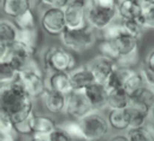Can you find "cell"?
<instances>
[{"instance_id":"15","label":"cell","mask_w":154,"mask_h":141,"mask_svg":"<svg viewBox=\"0 0 154 141\" xmlns=\"http://www.w3.org/2000/svg\"><path fill=\"white\" fill-rule=\"evenodd\" d=\"M42 99H43L45 108L50 113H52V114H60V113L65 112L66 100H68L66 95L57 93V91H55V90H52V89L46 87Z\"/></svg>"},{"instance_id":"16","label":"cell","mask_w":154,"mask_h":141,"mask_svg":"<svg viewBox=\"0 0 154 141\" xmlns=\"http://www.w3.org/2000/svg\"><path fill=\"white\" fill-rule=\"evenodd\" d=\"M131 104L149 114L154 106V88L147 84L143 85L131 97Z\"/></svg>"},{"instance_id":"3","label":"cell","mask_w":154,"mask_h":141,"mask_svg":"<svg viewBox=\"0 0 154 141\" xmlns=\"http://www.w3.org/2000/svg\"><path fill=\"white\" fill-rule=\"evenodd\" d=\"M43 63L50 72H70L76 66V58L65 48L51 46L44 52Z\"/></svg>"},{"instance_id":"40","label":"cell","mask_w":154,"mask_h":141,"mask_svg":"<svg viewBox=\"0 0 154 141\" xmlns=\"http://www.w3.org/2000/svg\"><path fill=\"white\" fill-rule=\"evenodd\" d=\"M0 141H19V134L16 129L7 133H0Z\"/></svg>"},{"instance_id":"9","label":"cell","mask_w":154,"mask_h":141,"mask_svg":"<svg viewBox=\"0 0 154 141\" xmlns=\"http://www.w3.org/2000/svg\"><path fill=\"white\" fill-rule=\"evenodd\" d=\"M93 112H95V109L85 97L83 91H72L68 95L65 113L70 120L79 121Z\"/></svg>"},{"instance_id":"13","label":"cell","mask_w":154,"mask_h":141,"mask_svg":"<svg viewBox=\"0 0 154 141\" xmlns=\"http://www.w3.org/2000/svg\"><path fill=\"white\" fill-rule=\"evenodd\" d=\"M70 80L74 91H84L89 85L95 83V77L88 65L75 68L70 72Z\"/></svg>"},{"instance_id":"34","label":"cell","mask_w":154,"mask_h":141,"mask_svg":"<svg viewBox=\"0 0 154 141\" xmlns=\"http://www.w3.org/2000/svg\"><path fill=\"white\" fill-rule=\"evenodd\" d=\"M125 31L123 25H122V20L120 19V21L114 20L108 27H106L102 32H103V39L113 40L115 39L119 35H121Z\"/></svg>"},{"instance_id":"46","label":"cell","mask_w":154,"mask_h":141,"mask_svg":"<svg viewBox=\"0 0 154 141\" xmlns=\"http://www.w3.org/2000/svg\"><path fill=\"white\" fill-rule=\"evenodd\" d=\"M29 141H49V139H48V136H45V135L33 134V135H31V139Z\"/></svg>"},{"instance_id":"2","label":"cell","mask_w":154,"mask_h":141,"mask_svg":"<svg viewBox=\"0 0 154 141\" xmlns=\"http://www.w3.org/2000/svg\"><path fill=\"white\" fill-rule=\"evenodd\" d=\"M62 45L71 52H83L96 43L94 29L89 25L83 29H65L59 36Z\"/></svg>"},{"instance_id":"45","label":"cell","mask_w":154,"mask_h":141,"mask_svg":"<svg viewBox=\"0 0 154 141\" xmlns=\"http://www.w3.org/2000/svg\"><path fill=\"white\" fill-rule=\"evenodd\" d=\"M137 1H139V4L142 6L143 10L154 6V0H137Z\"/></svg>"},{"instance_id":"22","label":"cell","mask_w":154,"mask_h":141,"mask_svg":"<svg viewBox=\"0 0 154 141\" xmlns=\"http://www.w3.org/2000/svg\"><path fill=\"white\" fill-rule=\"evenodd\" d=\"M133 71H134L133 68L119 65L114 70V72L110 75V77H109V80L107 81V83H106L107 89L108 90H112V89H123L126 82L129 78V76L133 74Z\"/></svg>"},{"instance_id":"12","label":"cell","mask_w":154,"mask_h":141,"mask_svg":"<svg viewBox=\"0 0 154 141\" xmlns=\"http://www.w3.org/2000/svg\"><path fill=\"white\" fill-rule=\"evenodd\" d=\"M89 69L91 70L95 81L98 83H103L106 84L107 81L109 80L110 75L114 72L116 68L119 66V64L116 63L115 60H110L108 57H104L102 55H98L95 58L89 62L88 64Z\"/></svg>"},{"instance_id":"25","label":"cell","mask_w":154,"mask_h":141,"mask_svg":"<svg viewBox=\"0 0 154 141\" xmlns=\"http://www.w3.org/2000/svg\"><path fill=\"white\" fill-rule=\"evenodd\" d=\"M127 135L131 141H154V123H146L141 127L129 128Z\"/></svg>"},{"instance_id":"39","label":"cell","mask_w":154,"mask_h":141,"mask_svg":"<svg viewBox=\"0 0 154 141\" xmlns=\"http://www.w3.org/2000/svg\"><path fill=\"white\" fill-rule=\"evenodd\" d=\"M69 0H40V5H45L48 7H58L64 8L68 5Z\"/></svg>"},{"instance_id":"11","label":"cell","mask_w":154,"mask_h":141,"mask_svg":"<svg viewBox=\"0 0 154 141\" xmlns=\"http://www.w3.org/2000/svg\"><path fill=\"white\" fill-rule=\"evenodd\" d=\"M35 55H36V49L17 40L14 44H12L8 48L7 60L11 62L20 71L24 68H26L32 60H33Z\"/></svg>"},{"instance_id":"29","label":"cell","mask_w":154,"mask_h":141,"mask_svg":"<svg viewBox=\"0 0 154 141\" xmlns=\"http://www.w3.org/2000/svg\"><path fill=\"white\" fill-rule=\"evenodd\" d=\"M122 25L123 29L127 33H129L131 36H133L136 39H141V37L145 35L146 32V27L141 20V17L137 19H131V20H122Z\"/></svg>"},{"instance_id":"27","label":"cell","mask_w":154,"mask_h":141,"mask_svg":"<svg viewBox=\"0 0 154 141\" xmlns=\"http://www.w3.org/2000/svg\"><path fill=\"white\" fill-rule=\"evenodd\" d=\"M126 112H127V116H128V121H129V128L141 127V126L146 124L149 119V114L147 112L139 109L137 107H134L132 104H129L126 108Z\"/></svg>"},{"instance_id":"26","label":"cell","mask_w":154,"mask_h":141,"mask_svg":"<svg viewBox=\"0 0 154 141\" xmlns=\"http://www.w3.org/2000/svg\"><path fill=\"white\" fill-rule=\"evenodd\" d=\"M19 77V70L8 60H1L0 62V85L10 84Z\"/></svg>"},{"instance_id":"33","label":"cell","mask_w":154,"mask_h":141,"mask_svg":"<svg viewBox=\"0 0 154 141\" xmlns=\"http://www.w3.org/2000/svg\"><path fill=\"white\" fill-rule=\"evenodd\" d=\"M98 50H100V55L104 56V57H108L110 60H115L116 63L119 62V54H117V50H116L115 45L113 43V40H108V39H102V41L98 44Z\"/></svg>"},{"instance_id":"37","label":"cell","mask_w":154,"mask_h":141,"mask_svg":"<svg viewBox=\"0 0 154 141\" xmlns=\"http://www.w3.org/2000/svg\"><path fill=\"white\" fill-rule=\"evenodd\" d=\"M14 129L19 135H32V128H31L30 119L16 123Z\"/></svg>"},{"instance_id":"36","label":"cell","mask_w":154,"mask_h":141,"mask_svg":"<svg viewBox=\"0 0 154 141\" xmlns=\"http://www.w3.org/2000/svg\"><path fill=\"white\" fill-rule=\"evenodd\" d=\"M48 139L49 141H72V139L59 127H57L54 132H51L48 135Z\"/></svg>"},{"instance_id":"4","label":"cell","mask_w":154,"mask_h":141,"mask_svg":"<svg viewBox=\"0 0 154 141\" xmlns=\"http://www.w3.org/2000/svg\"><path fill=\"white\" fill-rule=\"evenodd\" d=\"M18 82L33 100L42 97L46 89V83L43 77V72L36 60H32L26 68L20 70Z\"/></svg>"},{"instance_id":"41","label":"cell","mask_w":154,"mask_h":141,"mask_svg":"<svg viewBox=\"0 0 154 141\" xmlns=\"http://www.w3.org/2000/svg\"><path fill=\"white\" fill-rule=\"evenodd\" d=\"M95 2L106 8H116L117 0H95Z\"/></svg>"},{"instance_id":"8","label":"cell","mask_w":154,"mask_h":141,"mask_svg":"<svg viewBox=\"0 0 154 141\" xmlns=\"http://www.w3.org/2000/svg\"><path fill=\"white\" fill-rule=\"evenodd\" d=\"M88 0H69L63 8L66 29H83L88 26L87 20Z\"/></svg>"},{"instance_id":"47","label":"cell","mask_w":154,"mask_h":141,"mask_svg":"<svg viewBox=\"0 0 154 141\" xmlns=\"http://www.w3.org/2000/svg\"><path fill=\"white\" fill-rule=\"evenodd\" d=\"M149 119H151L152 122L154 123V106H153V108H152V110H151V113H149Z\"/></svg>"},{"instance_id":"14","label":"cell","mask_w":154,"mask_h":141,"mask_svg":"<svg viewBox=\"0 0 154 141\" xmlns=\"http://www.w3.org/2000/svg\"><path fill=\"white\" fill-rule=\"evenodd\" d=\"M85 97L90 102V104L94 107L95 110L102 109L107 107V101H108V89L106 84L95 82L91 85H89L84 91Z\"/></svg>"},{"instance_id":"31","label":"cell","mask_w":154,"mask_h":141,"mask_svg":"<svg viewBox=\"0 0 154 141\" xmlns=\"http://www.w3.org/2000/svg\"><path fill=\"white\" fill-rule=\"evenodd\" d=\"M18 40L37 50V46L39 44V32L37 27L29 29V30H19Z\"/></svg>"},{"instance_id":"49","label":"cell","mask_w":154,"mask_h":141,"mask_svg":"<svg viewBox=\"0 0 154 141\" xmlns=\"http://www.w3.org/2000/svg\"><path fill=\"white\" fill-rule=\"evenodd\" d=\"M1 2H2V0H0V6H1Z\"/></svg>"},{"instance_id":"21","label":"cell","mask_w":154,"mask_h":141,"mask_svg":"<svg viewBox=\"0 0 154 141\" xmlns=\"http://www.w3.org/2000/svg\"><path fill=\"white\" fill-rule=\"evenodd\" d=\"M18 27L13 20L1 19L0 20V44L10 48L18 40Z\"/></svg>"},{"instance_id":"38","label":"cell","mask_w":154,"mask_h":141,"mask_svg":"<svg viewBox=\"0 0 154 141\" xmlns=\"http://www.w3.org/2000/svg\"><path fill=\"white\" fill-rule=\"evenodd\" d=\"M141 72H142V75L145 77L146 84L154 88V70H152L151 68H148V66H146L143 64L142 68H141Z\"/></svg>"},{"instance_id":"28","label":"cell","mask_w":154,"mask_h":141,"mask_svg":"<svg viewBox=\"0 0 154 141\" xmlns=\"http://www.w3.org/2000/svg\"><path fill=\"white\" fill-rule=\"evenodd\" d=\"M143 85H146V81H145V77L140 71L137 70H134L133 74L129 76V78L127 80L125 87H123V90L132 97L136 91H139Z\"/></svg>"},{"instance_id":"10","label":"cell","mask_w":154,"mask_h":141,"mask_svg":"<svg viewBox=\"0 0 154 141\" xmlns=\"http://www.w3.org/2000/svg\"><path fill=\"white\" fill-rule=\"evenodd\" d=\"M40 26L43 31L50 36H60L66 29L64 10L58 7H48L42 14Z\"/></svg>"},{"instance_id":"32","label":"cell","mask_w":154,"mask_h":141,"mask_svg":"<svg viewBox=\"0 0 154 141\" xmlns=\"http://www.w3.org/2000/svg\"><path fill=\"white\" fill-rule=\"evenodd\" d=\"M58 127L62 128L72 140H83V134H82V129H81V126H79L78 121H65L62 124H59Z\"/></svg>"},{"instance_id":"6","label":"cell","mask_w":154,"mask_h":141,"mask_svg":"<svg viewBox=\"0 0 154 141\" xmlns=\"http://www.w3.org/2000/svg\"><path fill=\"white\" fill-rule=\"evenodd\" d=\"M78 122L82 129L83 140L100 141L108 134L110 128L108 120L96 112H93Z\"/></svg>"},{"instance_id":"18","label":"cell","mask_w":154,"mask_h":141,"mask_svg":"<svg viewBox=\"0 0 154 141\" xmlns=\"http://www.w3.org/2000/svg\"><path fill=\"white\" fill-rule=\"evenodd\" d=\"M46 87L66 96L74 91L69 72H51Z\"/></svg>"},{"instance_id":"44","label":"cell","mask_w":154,"mask_h":141,"mask_svg":"<svg viewBox=\"0 0 154 141\" xmlns=\"http://www.w3.org/2000/svg\"><path fill=\"white\" fill-rule=\"evenodd\" d=\"M109 141H131L129 140V138H128V135L127 134H115V135H113Z\"/></svg>"},{"instance_id":"23","label":"cell","mask_w":154,"mask_h":141,"mask_svg":"<svg viewBox=\"0 0 154 141\" xmlns=\"http://www.w3.org/2000/svg\"><path fill=\"white\" fill-rule=\"evenodd\" d=\"M131 104V96L123 89L108 90L107 107L109 109H125Z\"/></svg>"},{"instance_id":"7","label":"cell","mask_w":154,"mask_h":141,"mask_svg":"<svg viewBox=\"0 0 154 141\" xmlns=\"http://www.w3.org/2000/svg\"><path fill=\"white\" fill-rule=\"evenodd\" d=\"M117 18V7L106 8L95 2V0H88L87 20L88 25L94 30L103 31Z\"/></svg>"},{"instance_id":"20","label":"cell","mask_w":154,"mask_h":141,"mask_svg":"<svg viewBox=\"0 0 154 141\" xmlns=\"http://www.w3.org/2000/svg\"><path fill=\"white\" fill-rule=\"evenodd\" d=\"M32 8L31 0H2L1 10L5 16L14 19L25 11Z\"/></svg>"},{"instance_id":"17","label":"cell","mask_w":154,"mask_h":141,"mask_svg":"<svg viewBox=\"0 0 154 141\" xmlns=\"http://www.w3.org/2000/svg\"><path fill=\"white\" fill-rule=\"evenodd\" d=\"M142 12L143 8L137 0H117V17L121 20L137 19Z\"/></svg>"},{"instance_id":"30","label":"cell","mask_w":154,"mask_h":141,"mask_svg":"<svg viewBox=\"0 0 154 141\" xmlns=\"http://www.w3.org/2000/svg\"><path fill=\"white\" fill-rule=\"evenodd\" d=\"M13 23L18 27V30H29L36 27V16L32 11V8L25 11L17 18L13 19Z\"/></svg>"},{"instance_id":"35","label":"cell","mask_w":154,"mask_h":141,"mask_svg":"<svg viewBox=\"0 0 154 141\" xmlns=\"http://www.w3.org/2000/svg\"><path fill=\"white\" fill-rule=\"evenodd\" d=\"M141 20L147 30H154V6L143 10Z\"/></svg>"},{"instance_id":"42","label":"cell","mask_w":154,"mask_h":141,"mask_svg":"<svg viewBox=\"0 0 154 141\" xmlns=\"http://www.w3.org/2000/svg\"><path fill=\"white\" fill-rule=\"evenodd\" d=\"M143 64H145L146 66L151 68L152 70H154V49L153 50H151V51H149V54L146 56Z\"/></svg>"},{"instance_id":"1","label":"cell","mask_w":154,"mask_h":141,"mask_svg":"<svg viewBox=\"0 0 154 141\" xmlns=\"http://www.w3.org/2000/svg\"><path fill=\"white\" fill-rule=\"evenodd\" d=\"M33 114V99L18 81L0 85V116L16 124L29 120Z\"/></svg>"},{"instance_id":"48","label":"cell","mask_w":154,"mask_h":141,"mask_svg":"<svg viewBox=\"0 0 154 141\" xmlns=\"http://www.w3.org/2000/svg\"><path fill=\"white\" fill-rule=\"evenodd\" d=\"M32 1V4H35V5H40V0H31Z\"/></svg>"},{"instance_id":"50","label":"cell","mask_w":154,"mask_h":141,"mask_svg":"<svg viewBox=\"0 0 154 141\" xmlns=\"http://www.w3.org/2000/svg\"><path fill=\"white\" fill-rule=\"evenodd\" d=\"M83 141H90V140H83Z\"/></svg>"},{"instance_id":"5","label":"cell","mask_w":154,"mask_h":141,"mask_svg":"<svg viewBox=\"0 0 154 141\" xmlns=\"http://www.w3.org/2000/svg\"><path fill=\"white\" fill-rule=\"evenodd\" d=\"M139 41L140 40L134 38L126 31H123L115 39H113V43L115 45L119 57H120L119 62H117L119 65L132 68L137 62Z\"/></svg>"},{"instance_id":"19","label":"cell","mask_w":154,"mask_h":141,"mask_svg":"<svg viewBox=\"0 0 154 141\" xmlns=\"http://www.w3.org/2000/svg\"><path fill=\"white\" fill-rule=\"evenodd\" d=\"M30 123H31V128H32V135L38 134V135L48 136L51 132H54L58 127L56 122L50 116L40 115V114H33L30 118Z\"/></svg>"},{"instance_id":"43","label":"cell","mask_w":154,"mask_h":141,"mask_svg":"<svg viewBox=\"0 0 154 141\" xmlns=\"http://www.w3.org/2000/svg\"><path fill=\"white\" fill-rule=\"evenodd\" d=\"M7 56H8V48L0 44V62L7 60Z\"/></svg>"},{"instance_id":"24","label":"cell","mask_w":154,"mask_h":141,"mask_svg":"<svg viewBox=\"0 0 154 141\" xmlns=\"http://www.w3.org/2000/svg\"><path fill=\"white\" fill-rule=\"evenodd\" d=\"M107 120H108L110 128L113 129H116V130L129 129V121H128L126 108L125 109H109Z\"/></svg>"}]
</instances>
